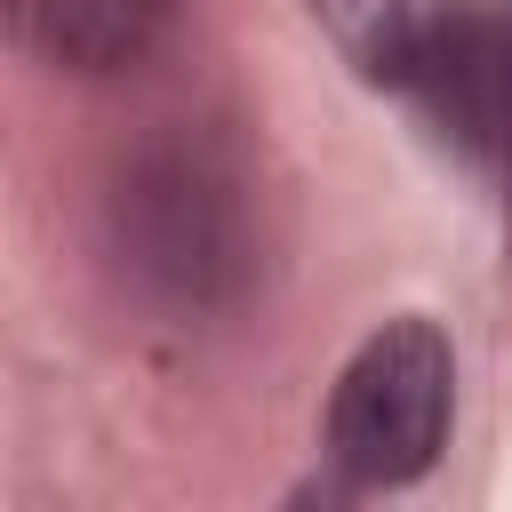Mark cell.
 Segmentation results:
<instances>
[{
  "instance_id": "4",
  "label": "cell",
  "mask_w": 512,
  "mask_h": 512,
  "mask_svg": "<svg viewBox=\"0 0 512 512\" xmlns=\"http://www.w3.org/2000/svg\"><path fill=\"white\" fill-rule=\"evenodd\" d=\"M8 40L56 80H120L152 64L184 0H0Z\"/></svg>"
},
{
  "instance_id": "5",
  "label": "cell",
  "mask_w": 512,
  "mask_h": 512,
  "mask_svg": "<svg viewBox=\"0 0 512 512\" xmlns=\"http://www.w3.org/2000/svg\"><path fill=\"white\" fill-rule=\"evenodd\" d=\"M320 40L376 88H400L408 80V56H416V32H424V8L416 0H296Z\"/></svg>"
},
{
  "instance_id": "3",
  "label": "cell",
  "mask_w": 512,
  "mask_h": 512,
  "mask_svg": "<svg viewBox=\"0 0 512 512\" xmlns=\"http://www.w3.org/2000/svg\"><path fill=\"white\" fill-rule=\"evenodd\" d=\"M120 216H128V264L160 296L208 304L240 280V224H232V200L208 160H184V152L160 160L152 176H136Z\"/></svg>"
},
{
  "instance_id": "1",
  "label": "cell",
  "mask_w": 512,
  "mask_h": 512,
  "mask_svg": "<svg viewBox=\"0 0 512 512\" xmlns=\"http://www.w3.org/2000/svg\"><path fill=\"white\" fill-rule=\"evenodd\" d=\"M456 424V352L440 320L400 312L352 344L336 368L328 416H320V456L336 472V496H376L408 488L440 464Z\"/></svg>"
},
{
  "instance_id": "2",
  "label": "cell",
  "mask_w": 512,
  "mask_h": 512,
  "mask_svg": "<svg viewBox=\"0 0 512 512\" xmlns=\"http://www.w3.org/2000/svg\"><path fill=\"white\" fill-rule=\"evenodd\" d=\"M400 88L496 184L512 240V0H448L440 16H424Z\"/></svg>"
}]
</instances>
